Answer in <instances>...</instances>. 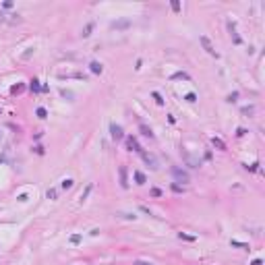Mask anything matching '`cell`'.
<instances>
[{
	"label": "cell",
	"instance_id": "cell-7",
	"mask_svg": "<svg viewBox=\"0 0 265 265\" xmlns=\"http://www.w3.org/2000/svg\"><path fill=\"white\" fill-rule=\"evenodd\" d=\"M0 21L8 23V25H17V23H21V17L19 15H0Z\"/></svg>",
	"mask_w": 265,
	"mask_h": 265
},
{
	"label": "cell",
	"instance_id": "cell-34",
	"mask_svg": "<svg viewBox=\"0 0 265 265\" xmlns=\"http://www.w3.org/2000/svg\"><path fill=\"white\" fill-rule=\"evenodd\" d=\"M151 195L154 197H162V191L160 188H151Z\"/></svg>",
	"mask_w": 265,
	"mask_h": 265
},
{
	"label": "cell",
	"instance_id": "cell-14",
	"mask_svg": "<svg viewBox=\"0 0 265 265\" xmlns=\"http://www.w3.org/2000/svg\"><path fill=\"white\" fill-rule=\"evenodd\" d=\"M73 184H75V180H73V178H64V180L60 182V188H62V191H70V188H73Z\"/></svg>",
	"mask_w": 265,
	"mask_h": 265
},
{
	"label": "cell",
	"instance_id": "cell-2",
	"mask_svg": "<svg viewBox=\"0 0 265 265\" xmlns=\"http://www.w3.org/2000/svg\"><path fill=\"white\" fill-rule=\"evenodd\" d=\"M141 158H143V162H145V164H147L149 168H151V170H160V162H158V158H155L154 154L141 151Z\"/></svg>",
	"mask_w": 265,
	"mask_h": 265
},
{
	"label": "cell",
	"instance_id": "cell-25",
	"mask_svg": "<svg viewBox=\"0 0 265 265\" xmlns=\"http://www.w3.org/2000/svg\"><path fill=\"white\" fill-rule=\"evenodd\" d=\"M184 99H187L188 104H195V102H197V95H195V93H187V95H184Z\"/></svg>",
	"mask_w": 265,
	"mask_h": 265
},
{
	"label": "cell",
	"instance_id": "cell-22",
	"mask_svg": "<svg viewBox=\"0 0 265 265\" xmlns=\"http://www.w3.org/2000/svg\"><path fill=\"white\" fill-rule=\"evenodd\" d=\"M35 114H37V118H48V112H46V108H37V110H35Z\"/></svg>",
	"mask_w": 265,
	"mask_h": 265
},
{
	"label": "cell",
	"instance_id": "cell-15",
	"mask_svg": "<svg viewBox=\"0 0 265 265\" xmlns=\"http://www.w3.org/2000/svg\"><path fill=\"white\" fill-rule=\"evenodd\" d=\"M139 131L143 132L145 137H149V139H154V131H151V128H149L147 124H139Z\"/></svg>",
	"mask_w": 265,
	"mask_h": 265
},
{
	"label": "cell",
	"instance_id": "cell-6",
	"mask_svg": "<svg viewBox=\"0 0 265 265\" xmlns=\"http://www.w3.org/2000/svg\"><path fill=\"white\" fill-rule=\"evenodd\" d=\"M182 160L187 162V166H188V168H199V166H201V162L195 160V158L188 154V151H182Z\"/></svg>",
	"mask_w": 265,
	"mask_h": 265
},
{
	"label": "cell",
	"instance_id": "cell-29",
	"mask_svg": "<svg viewBox=\"0 0 265 265\" xmlns=\"http://www.w3.org/2000/svg\"><path fill=\"white\" fill-rule=\"evenodd\" d=\"M89 193H91V184H87V188H85V191H83V195H81V199H83V201H85V199H87V195H89Z\"/></svg>",
	"mask_w": 265,
	"mask_h": 265
},
{
	"label": "cell",
	"instance_id": "cell-16",
	"mask_svg": "<svg viewBox=\"0 0 265 265\" xmlns=\"http://www.w3.org/2000/svg\"><path fill=\"white\" fill-rule=\"evenodd\" d=\"M211 145H213V147H217V149H222V151L226 149V143H224L222 139H217V137H213V139H211Z\"/></svg>",
	"mask_w": 265,
	"mask_h": 265
},
{
	"label": "cell",
	"instance_id": "cell-12",
	"mask_svg": "<svg viewBox=\"0 0 265 265\" xmlns=\"http://www.w3.org/2000/svg\"><path fill=\"white\" fill-rule=\"evenodd\" d=\"M132 176H135V182H137V184H145V182H147V176L143 174L141 170H135V174H132Z\"/></svg>",
	"mask_w": 265,
	"mask_h": 265
},
{
	"label": "cell",
	"instance_id": "cell-23",
	"mask_svg": "<svg viewBox=\"0 0 265 265\" xmlns=\"http://www.w3.org/2000/svg\"><path fill=\"white\" fill-rule=\"evenodd\" d=\"M151 95H154V99H155V104H158V106H164V98H162V95L158 93V91H154Z\"/></svg>",
	"mask_w": 265,
	"mask_h": 265
},
{
	"label": "cell",
	"instance_id": "cell-30",
	"mask_svg": "<svg viewBox=\"0 0 265 265\" xmlns=\"http://www.w3.org/2000/svg\"><path fill=\"white\" fill-rule=\"evenodd\" d=\"M178 238H182V240H191V242H193V240H195V236H188V234H178Z\"/></svg>",
	"mask_w": 265,
	"mask_h": 265
},
{
	"label": "cell",
	"instance_id": "cell-10",
	"mask_svg": "<svg viewBox=\"0 0 265 265\" xmlns=\"http://www.w3.org/2000/svg\"><path fill=\"white\" fill-rule=\"evenodd\" d=\"M126 27H131V21H128V19H120V21L112 23V29H126Z\"/></svg>",
	"mask_w": 265,
	"mask_h": 265
},
{
	"label": "cell",
	"instance_id": "cell-13",
	"mask_svg": "<svg viewBox=\"0 0 265 265\" xmlns=\"http://www.w3.org/2000/svg\"><path fill=\"white\" fill-rule=\"evenodd\" d=\"M172 79H174V81H188V73H184V70H180V73H174V75H172Z\"/></svg>",
	"mask_w": 265,
	"mask_h": 265
},
{
	"label": "cell",
	"instance_id": "cell-8",
	"mask_svg": "<svg viewBox=\"0 0 265 265\" xmlns=\"http://www.w3.org/2000/svg\"><path fill=\"white\" fill-rule=\"evenodd\" d=\"M228 31H230V35H232V42L236 44V46H240L242 40H240V35L236 33V27H234V23H232V21H228Z\"/></svg>",
	"mask_w": 265,
	"mask_h": 265
},
{
	"label": "cell",
	"instance_id": "cell-36",
	"mask_svg": "<svg viewBox=\"0 0 265 265\" xmlns=\"http://www.w3.org/2000/svg\"><path fill=\"white\" fill-rule=\"evenodd\" d=\"M251 265H263V261H261V259H255V261H253Z\"/></svg>",
	"mask_w": 265,
	"mask_h": 265
},
{
	"label": "cell",
	"instance_id": "cell-37",
	"mask_svg": "<svg viewBox=\"0 0 265 265\" xmlns=\"http://www.w3.org/2000/svg\"><path fill=\"white\" fill-rule=\"evenodd\" d=\"M0 139H2V131H0Z\"/></svg>",
	"mask_w": 265,
	"mask_h": 265
},
{
	"label": "cell",
	"instance_id": "cell-1",
	"mask_svg": "<svg viewBox=\"0 0 265 265\" xmlns=\"http://www.w3.org/2000/svg\"><path fill=\"white\" fill-rule=\"evenodd\" d=\"M172 178H174L176 182H182V184H187V182H191V174H188L187 170H182V168L178 166H172Z\"/></svg>",
	"mask_w": 265,
	"mask_h": 265
},
{
	"label": "cell",
	"instance_id": "cell-3",
	"mask_svg": "<svg viewBox=\"0 0 265 265\" xmlns=\"http://www.w3.org/2000/svg\"><path fill=\"white\" fill-rule=\"evenodd\" d=\"M199 42H201V46L205 48V52H207L209 56H213V58H217V56H220L216 50H213V46H211V42H209V37H207V35H201V37H199Z\"/></svg>",
	"mask_w": 265,
	"mask_h": 265
},
{
	"label": "cell",
	"instance_id": "cell-35",
	"mask_svg": "<svg viewBox=\"0 0 265 265\" xmlns=\"http://www.w3.org/2000/svg\"><path fill=\"white\" fill-rule=\"evenodd\" d=\"M242 114H249V116H251V114H253V106H251V108H242Z\"/></svg>",
	"mask_w": 265,
	"mask_h": 265
},
{
	"label": "cell",
	"instance_id": "cell-28",
	"mask_svg": "<svg viewBox=\"0 0 265 265\" xmlns=\"http://www.w3.org/2000/svg\"><path fill=\"white\" fill-rule=\"evenodd\" d=\"M33 151H35V154H37V155H44V154H46V151H44V147H42V145H35V147H33Z\"/></svg>",
	"mask_w": 265,
	"mask_h": 265
},
{
	"label": "cell",
	"instance_id": "cell-32",
	"mask_svg": "<svg viewBox=\"0 0 265 265\" xmlns=\"http://www.w3.org/2000/svg\"><path fill=\"white\" fill-rule=\"evenodd\" d=\"M236 99H238V91H234V93L228 95V102H236Z\"/></svg>",
	"mask_w": 265,
	"mask_h": 265
},
{
	"label": "cell",
	"instance_id": "cell-4",
	"mask_svg": "<svg viewBox=\"0 0 265 265\" xmlns=\"http://www.w3.org/2000/svg\"><path fill=\"white\" fill-rule=\"evenodd\" d=\"M110 135H112V139H114V141L124 139V131H122V126L116 124V122H112V124H110Z\"/></svg>",
	"mask_w": 265,
	"mask_h": 265
},
{
	"label": "cell",
	"instance_id": "cell-31",
	"mask_svg": "<svg viewBox=\"0 0 265 265\" xmlns=\"http://www.w3.org/2000/svg\"><path fill=\"white\" fill-rule=\"evenodd\" d=\"M132 265H154V263H151V261H143V259H137V261H135Z\"/></svg>",
	"mask_w": 265,
	"mask_h": 265
},
{
	"label": "cell",
	"instance_id": "cell-17",
	"mask_svg": "<svg viewBox=\"0 0 265 265\" xmlns=\"http://www.w3.org/2000/svg\"><path fill=\"white\" fill-rule=\"evenodd\" d=\"M29 89L33 91V93H40V91H42V85H40V81H37V79H33V81H31V85H29Z\"/></svg>",
	"mask_w": 265,
	"mask_h": 265
},
{
	"label": "cell",
	"instance_id": "cell-19",
	"mask_svg": "<svg viewBox=\"0 0 265 265\" xmlns=\"http://www.w3.org/2000/svg\"><path fill=\"white\" fill-rule=\"evenodd\" d=\"M116 216L122 217V220H137V216H135V213H128V211H118Z\"/></svg>",
	"mask_w": 265,
	"mask_h": 265
},
{
	"label": "cell",
	"instance_id": "cell-18",
	"mask_svg": "<svg viewBox=\"0 0 265 265\" xmlns=\"http://www.w3.org/2000/svg\"><path fill=\"white\" fill-rule=\"evenodd\" d=\"M93 27H95L93 23H87V25H85V29L81 31V35H83V37H89V35H91V31H93Z\"/></svg>",
	"mask_w": 265,
	"mask_h": 265
},
{
	"label": "cell",
	"instance_id": "cell-27",
	"mask_svg": "<svg viewBox=\"0 0 265 265\" xmlns=\"http://www.w3.org/2000/svg\"><path fill=\"white\" fill-rule=\"evenodd\" d=\"M172 191H174V193H178V195H180V193H184V188H182L180 184H176V182L172 184Z\"/></svg>",
	"mask_w": 265,
	"mask_h": 265
},
{
	"label": "cell",
	"instance_id": "cell-24",
	"mask_svg": "<svg viewBox=\"0 0 265 265\" xmlns=\"http://www.w3.org/2000/svg\"><path fill=\"white\" fill-rule=\"evenodd\" d=\"M69 240H70V244H79L81 242V234H70Z\"/></svg>",
	"mask_w": 265,
	"mask_h": 265
},
{
	"label": "cell",
	"instance_id": "cell-11",
	"mask_svg": "<svg viewBox=\"0 0 265 265\" xmlns=\"http://www.w3.org/2000/svg\"><path fill=\"white\" fill-rule=\"evenodd\" d=\"M118 174H120V187L126 188V187H128V182H126V168L124 166L118 168Z\"/></svg>",
	"mask_w": 265,
	"mask_h": 265
},
{
	"label": "cell",
	"instance_id": "cell-5",
	"mask_svg": "<svg viewBox=\"0 0 265 265\" xmlns=\"http://www.w3.org/2000/svg\"><path fill=\"white\" fill-rule=\"evenodd\" d=\"M126 147H128V151H137V154L143 151V147L139 145V141L135 139V137H126Z\"/></svg>",
	"mask_w": 265,
	"mask_h": 265
},
{
	"label": "cell",
	"instance_id": "cell-21",
	"mask_svg": "<svg viewBox=\"0 0 265 265\" xmlns=\"http://www.w3.org/2000/svg\"><path fill=\"white\" fill-rule=\"evenodd\" d=\"M46 197H48V199H58V188H48Z\"/></svg>",
	"mask_w": 265,
	"mask_h": 265
},
{
	"label": "cell",
	"instance_id": "cell-9",
	"mask_svg": "<svg viewBox=\"0 0 265 265\" xmlns=\"http://www.w3.org/2000/svg\"><path fill=\"white\" fill-rule=\"evenodd\" d=\"M89 70L93 73V75H102V73H104V66H102L98 60H91L89 62Z\"/></svg>",
	"mask_w": 265,
	"mask_h": 265
},
{
	"label": "cell",
	"instance_id": "cell-33",
	"mask_svg": "<svg viewBox=\"0 0 265 265\" xmlns=\"http://www.w3.org/2000/svg\"><path fill=\"white\" fill-rule=\"evenodd\" d=\"M232 246H240V249H249L246 244H242V242H236V240H232Z\"/></svg>",
	"mask_w": 265,
	"mask_h": 265
},
{
	"label": "cell",
	"instance_id": "cell-26",
	"mask_svg": "<svg viewBox=\"0 0 265 265\" xmlns=\"http://www.w3.org/2000/svg\"><path fill=\"white\" fill-rule=\"evenodd\" d=\"M23 89H25V85H15L13 89H11V93H15V95H17V93H21Z\"/></svg>",
	"mask_w": 265,
	"mask_h": 265
},
{
	"label": "cell",
	"instance_id": "cell-20",
	"mask_svg": "<svg viewBox=\"0 0 265 265\" xmlns=\"http://www.w3.org/2000/svg\"><path fill=\"white\" fill-rule=\"evenodd\" d=\"M60 95H62L64 99H73V98H75V93L69 91V89H60Z\"/></svg>",
	"mask_w": 265,
	"mask_h": 265
}]
</instances>
